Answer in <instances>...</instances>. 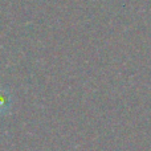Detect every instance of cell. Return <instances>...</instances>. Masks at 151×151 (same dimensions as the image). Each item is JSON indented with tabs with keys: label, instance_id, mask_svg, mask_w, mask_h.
Listing matches in <instances>:
<instances>
[{
	"label": "cell",
	"instance_id": "6da1fadb",
	"mask_svg": "<svg viewBox=\"0 0 151 151\" xmlns=\"http://www.w3.org/2000/svg\"><path fill=\"white\" fill-rule=\"evenodd\" d=\"M9 109V99L7 98V94L0 91V114H4Z\"/></svg>",
	"mask_w": 151,
	"mask_h": 151
}]
</instances>
